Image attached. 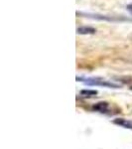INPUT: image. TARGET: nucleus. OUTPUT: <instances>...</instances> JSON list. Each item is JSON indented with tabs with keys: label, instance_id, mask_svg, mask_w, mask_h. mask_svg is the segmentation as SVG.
<instances>
[{
	"label": "nucleus",
	"instance_id": "1",
	"mask_svg": "<svg viewBox=\"0 0 132 149\" xmlns=\"http://www.w3.org/2000/svg\"><path fill=\"white\" fill-rule=\"evenodd\" d=\"M76 81H83L85 85L88 86H105V88H120V86L116 85V84H113L111 81H107L104 80V79H98V78H76Z\"/></svg>",
	"mask_w": 132,
	"mask_h": 149
},
{
	"label": "nucleus",
	"instance_id": "2",
	"mask_svg": "<svg viewBox=\"0 0 132 149\" xmlns=\"http://www.w3.org/2000/svg\"><path fill=\"white\" fill-rule=\"evenodd\" d=\"M114 124H117V125L124 127V128L127 129H132V120L130 119H125V118H115L113 120Z\"/></svg>",
	"mask_w": 132,
	"mask_h": 149
},
{
	"label": "nucleus",
	"instance_id": "3",
	"mask_svg": "<svg viewBox=\"0 0 132 149\" xmlns=\"http://www.w3.org/2000/svg\"><path fill=\"white\" fill-rule=\"evenodd\" d=\"M76 32H78V34H81V35H92L97 32V30L92 27L83 26V27H80V28L76 29Z\"/></svg>",
	"mask_w": 132,
	"mask_h": 149
},
{
	"label": "nucleus",
	"instance_id": "4",
	"mask_svg": "<svg viewBox=\"0 0 132 149\" xmlns=\"http://www.w3.org/2000/svg\"><path fill=\"white\" fill-rule=\"evenodd\" d=\"M92 109L97 111H99V112H105L108 109V103L105 102H97V104H94L92 107Z\"/></svg>",
	"mask_w": 132,
	"mask_h": 149
},
{
	"label": "nucleus",
	"instance_id": "5",
	"mask_svg": "<svg viewBox=\"0 0 132 149\" xmlns=\"http://www.w3.org/2000/svg\"><path fill=\"white\" fill-rule=\"evenodd\" d=\"M81 95H85V97H92V95H97V92L93 90H83L81 92Z\"/></svg>",
	"mask_w": 132,
	"mask_h": 149
},
{
	"label": "nucleus",
	"instance_id": "6",
	"mask_svg": "<svg viewBox=\"0 0 132 149\" xmlns=\"http://www.w3.org/2000/svg\"><path fill=\"white\" fill-rule=\"evenodd\" d=\"M126 9L132 14V3H131V4H128V5L126 6Z\"/></svg>",
	"mask_w": 132,
	"mask_h": 149
}]
</instances>
